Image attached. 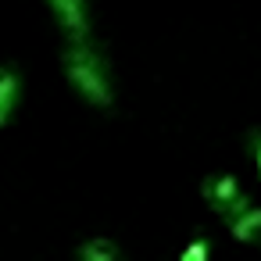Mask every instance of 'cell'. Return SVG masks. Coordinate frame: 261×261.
Returning <instances> with one entry per match:
<instances>
[{
	"label": "cell",
	"mask_w": 261,
	"mask_h": 261,
	"mask_svg": "<svg viewBox=\"0 0 261 261\" xmlns=\"http://www.w3.org/2000/svg\"><path fill=\"white\" fill-rule=\"evenodd\" d=\"M250 147H254V158H257V168H261V133L250 136Z\"/></svg>",
	"instance_id": "cell-8"
},
{
	"label": "cell",
	"mask_w": 261,
	"mask_h": 261,
	"mask_svg": "<svg viewBox=\"0 0 261 261\" xmlns=\"http://www.w3.org/2000/svg\"><path fill=\"white\" fill-rule=\"evenodd\" d=\"M225 225H229V236H232V240H240V243L257 240V236H261V204H250L247 211L232 215Z\"/></svg>",
	"instance_id": "cell-5"
},
{
	"label": "cell",
	"mask_w": 261,
	"mask_h": 261,
	"mask_svg": "<svg viewBox=\"0 0 261 261\" xmlns=\"http://www.w3.org/2000/svg\"><path fill=\"white\" fill-rule=\"evenodd\" d=\"M18 97H22V79L11 65H0V129H4L18 108Z\"/></svg>",
	"instance_id": "cell-4"
},
{
	"label": "cell",
	"mask_w": 261,
	"mask_h": 261,
	"mask_svg": "<svg viewBox=\"0 0 261 261\" xmlns=\"http://www.w3.org/2000/svg\"><path fill=\"white\" fill-rule=\"evenodd\" d=\"M50 8H54L58 22L68 29L72 40H86L90 36V18H86V4H83V0H50Z\"/></svg>",
	"instance_id": "cell-3"
},
{
	"label": "cell",
	"mask_w": 261,
	"mask_h": 261,
	"mask_svg": "<svg viewBox=\"0 0 261 261\" xmlns=\"http://www.w3.org/2000/svg\"><path fill=\"white\" fill-rule=\"evenodd\" d=\"M200 197H204V200H207L225 222L254 204V200L247 197V190L236 182V175H229V172H225V175H211V179H204V182H200Z\"/></svg>",
	"instance_id": "cell-2"
},
{
	"label": "cell",
	"mask_w": 261,
	"mask_h": 261,
	"mask_svg": "<svg viewBox=\"0 0 261 261\" xmlns=\"http://www.w3.org/2000/svg\"><path fill=\"white\" fill-rule=\"evenodd\" d=\"M207 257V243L204 240H193L186 250H182V261H204Z\"/></svg>",
	"instance_id": "cell-7"
},
{
	"label": "cell",
	"mask_w": 261,
	"mask_h": 261,
	"mask_svg": "<svg viewBox=\"0 0 261 261\" xmlns=\"http://www.w3.org/2000/svg\"><path fill=\"white\" fill-rule=\"evenodd\" d=\"M65 72L72 79V86L93 104V108H111L115 100V90H111V75H108V65L104 58L86 43V40H75L65 54Z\"/></svg>",
	"instance_id": "cell-1"
},
{
	"label": "cell",
	"mask_w": 261,
	"mask_h": 261,
	"mask_svg": "<svg viewBox=\"0 0 261 261\" xmlns=\"http://www.w3.org/2000/svg\"><path fill=\"white\" fill-rule=\"evenodd\" d=\"M75 254H79L83 261H115L122 250H118V243H111L108 236H90V240H83V243L75 247Z\"/></svg>",
	"instance_id": "cell-6"
}]
</instances>
